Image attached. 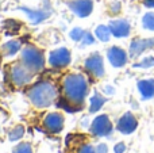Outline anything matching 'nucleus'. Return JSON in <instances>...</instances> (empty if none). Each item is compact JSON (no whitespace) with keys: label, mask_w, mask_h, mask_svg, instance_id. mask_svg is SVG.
<instances>
[{"label":"nucleus","mask_w":154,"mask_h":153,"mask_svg":"<svg viewBox=\"0 0 154 153\" xmlns=\"http://www.w3.org/2000/svg\"><path fill=\"white\" fill-rule=\"evenodd\" d=\"M10 79L12 81V84H15L18 87L26 86L31 81L32 72L22 62H15V64H12V67L10 69Z\"/></svg>","instance_id":"nucleus-4"},{"label":"nucleus","mask_w":154,"mask_h":153,"mask_svg":"<svg viewBox=\"0 0 154 153\" xmlns=\"http://www.w3.org/2000/svg\"><path fill=\"white\" fill-rule=\"evenodd\" d=\"M143 4L149 8H153L154 7V0H143Z\"/></svg>","instance_id":"nucleus-29"},{"label":"nucleus","mask_w":154,"mask_h":153,"mask_svg":"<svg viewBox=\"0 0 154 153\" xmlns=\"http://www.w3.org/2000/svg\"><path fill=\"white\" fill-rule=\"evenodd\" d=\"M70 62V52L66 48L56 49L49 56V64L53 68H65Z\"/></svg>","instance_id":"nucleus-7"},{"label":"nucleus","mask_w":154,"mask_h":153,"mask_svg":"<svg viewBox=\"0 0 154 153\" xmlns=\"http://www.w3.org/2000/svg\"><path fill=\"white\" fill-rule=\"evenodd\" d=\"M12 153H32V148L29 142H20L14 148Z\"/></svg>","instance_id":"nucleus-21"},{"label":"nucleus","mask_w":154,"mask_h":153,"mask_svg":"<svg viewBox=\"0 0 154 153\" xmlns=\"http://www.w3.org/2000/svg\"><path fill=\"white\" fill-rule=\"evenodd\" d=\"M106 103V98L103 96V95H100L97 91H95V94H93V96L91 98V106H89V111L91 113H97L99 110H100L101 107H103V105Z\"/></svg>","instance_id":"nucleus-17"},{"label":"nucleus","mask_w":154,"mask_h":153,"mask_svg":"<svg viewBox=\"0 0 154 153\" xmlns=\"http://www.w3.org/2000/svg\"><path fill=\"white\" fill-rule=\"evenodd\" d=\"M20 50V42L19 41H8L2 46V53L4 56H14Z\"/></svg>","instance_id":"nucleus-16"},{"label":"nucleus","mask_w":154,"mask_h":153,"mask_svg":"<svg viewBox=\"0 0 154 153\" xmlns=\"http://www.w3.org/2000/svg\"><path fill=\"white\" fill-rule=\"evenodd\" d=\"M95 151L96 153H108V148H107L106 144H99L95 148Z\"/></svg>","instance_id":"nucleus-26"},{"label":"nucleus","mask_w":154,"mask_h":153,"mask_svg":"<svg viewBox=\"0 0 154 153\" xmlns=\"http://www.w3.org/2000/svg\"><path fill=\"white\" fill-rule=\"evenodd\" d=\"M137 126H138V121L131 113H126L122 118L118 121L116 129L123 134H131L133 132H135Z\"/></svg>","instance_id":"nucleus-10"},{"label":"nucleus","mask_w":154,"mask_h":153,"mask_svg":"<svg viewBox=\"0 0 154 153\" xmlns=\"http://www.w3.org/2000/svg\"><path fill=\"white\" fill-rule=\"evenodd\" d=\"M125 151H126V145L123 142L116 144V145H115V148H114L115 153H125Z\"/></svg>","instance_id":"nucleus-27"},{"label":"nucleus","mask_w":154,"mask_h":153,"mask_svg":"<svg viewBox=\"0 0 154 153\" xmlns=\"http://www.w3.org/2000/svg\"><path fill=\"white\" fill-rule=\"evenodd\" d=\"M138 89L143 99L153 98L154 96V80L153 79H147V80L138 81Z\"/></svg>","instance_id":"nucleus-15"},{"label":"nucleus","mask_w":154,"mask_h":153,"mask_svg":"<svg viewBox=\"0 0 154 153\" xmlns=\"http://www.w3.org/2000/svg\"><path fill=\"white\" fill-rule=\"evenodd\" d=\"M95 34L101 42H108L109 41V37H111V30H109L108 26H104V24H100V26L96 27L95 30Z\"/></svg>","instance_id":"nucleus-18"},{"label":"nucleus","mask_w":154,"mask_h":153,"mask_svg":"<svg viewBox=\"0 0 154 153\" xmlns=\"http://www.w3.org/2000/svg\"><path fill=\"white\" fill-rule=\"evenodd\" d=\"M112 123L109 121L108 115H99L96 117L95 119L92 121L89 126V130L93 136L96 137H106V136H109L112 133Z\"/></svg>","instance_id":"nucleus-5"},{"label":"nucleus","mask_w":154,"mask_h":153,"mask_svg":"<svg viewBox=\"0 0 154 153\" xmlns=\"http://www.w3.org/2000/svg\"><path fill=\"white\" fill-rule=\"evenodd\" d=\"M77 153H96V151H95V148H93L92 145L85 144V145L80 146V149H79V152Z\"/></svg>","instance_id":"nucleus-25"},{"label":"nucleus","mask_w":154,"mask_h":153,"mask_svg":"<svg viewBox=\"0 0 154 153\" xmlns=\"http://www.w3.org/2000/svg\"><path fill=\"white\" fill-rule=\"evenodd\" d=\"M119 10H120V3L119 2L114 3V4H112V8H111V12L112 14H118L119 12Z\"/></svg>","instance_id":"nucleus-28"},{"label":"nucleus","mask_w":154,"mask_h":153,"mask_svg":"<svg viewBox=\"0 0 154 153\" xmlns=\"http://www.w3.org/2000/svg\"><path fill=\"white\" fill-rule=\"evenodd\" d=\"M81 42H82V45H92V43L95 42V38H93V35L91 34V33L85 31V34H84V37H82Z\"/></svg>","instance_id":"nucleus-24"},{"label":"nucleus","mask_w":154,"mask_h":153,"mask_svg":"<svg viewBox=\"0 0 154 153\" xmlns=\"http://www.w3.org/2000/svg\"><path fill=\"white\" fill-rule=\"evenodd\" d=\"M30 102L38 108H46L57 99V88L50 81H39L27 91Z\"/></svg>","instance_id":"nucleus-2"},{"label":"nucleus","mask_w":154,"mask_h":153,"mask_svg":"<svg viewBox=\"0 0 154 153\" xmlns=\"http://www.w3.org/2000/svg\"><path fill=\"white\" fill-rule=\"evenodd\" d=\"M104 92H106V94H112V92H114V88H111L109 86H107V87H104Z\"/></svg>","instance_id":"nucleus-30"},{"label":"nucleus","mask_w":154,"mask_h":153,"mask_svg":"<svg viewBox=\"0 0 154 153\" xmlns=\"http://www.w3.org/2000/svg\"><path fill=\"white\" fill-rule=\"evenodd\" d=\"M19 10L23 11V12L29 16L30 22L34 24H38V23H41V22L46 20V19L50 16V12L45 11V10H32V8H29V7H20Z\"/></svg>","instance_id":"nucleus-14"},{"label":"nucleus","mask_w":154,"mask_h":153,"mask_svg":"<svg viewBox=\"0 0 154 153\" xmlns=\"http://www.w3.org/2000/svg\"><path fill=\"white\" fill-rule=\"evenodd\" d=\"M134 67L135 68H152V67H154V57H152V56L145 57L141 62L135 64Z\"/></svg>","instance_id":"nucleus-22"},{"label":"nucleus","mask_w":154,"mask_h":153,"mask_svg":"<svg viewBox=\"0 0 154 153\" xmlns=\"http://www.w3.org/2000/svg\"><path fill=\"white\" fill-rule=\"evenodd\" d=\"M142 24L146 30L154 31V14L153 12H147L145 14L143 19H142Z\"/></svg>","instance_id":"nucleus-20"},{"label":"nucleus","mask_w":154,"mask_h":153,"mask_svg":"<svg viewBox=\"0 0 154 153\" xmlns=\"http://www.w3.org/2000/svg\"><path fill=\"white\" fill-rule=\"evenodd\" d=\"M43 127H45L48 132L53 133H60L64 127V117L60 113H50L45 117L43 119Z\"/></svg>","instance_id":"nucleus-8"},{"label":"nucleus","mask_w":154,"mask_h":153,"mask_svg":"<svg viewBox=\"0 0 154 153\" xmlns=\"http://www.w3.org/2000/svg\"><path fill=\"white\" fill-rule=\"evenodd\" d=\"M84 34H85V31L82 29H80V27H75V29L70 31V38H72L73 41H81L82 39V37H84Z\"/></svg>","instance_id":"nucleus-23"},{"label":"nucleus","mask_w":154,"mask_h":153,"mask_svg":"<svg viewBox=\"0 0 154 153\" xmlns=\"http://www.w3.org/2000/svg\"><path fill=\"white\" fill-rule=\"evenodd\" d=\"M109 30H111L112 35L116 38H125L130 34V23L125 19H116V20H111L108 24Z\"/></svg>","instance_id":"nucleus-12"},{"label":"nucleus","mask_w":154,"mask_h":153,"mask_svg":"<svg viewBox=\"0 0 154 153\" xmlns=\"http://www.w3.org/2000/svg\"><path fill=\"white\" fill-rule=\"evenodd\" d=\"M64 88V98L69 100L73 106L81 108V105L84 103L88 94V81L80 73H70L65 76L62 81Z\"/></svg>","instance_id":"nucleus-1"},{"label":"nucleus","mask_w":154,"mask_h":153,"mask_svg":"<svg viewBox=\"0 0 154 153\" xmlns=\"http://www.w3.org/2000/svg\"><path fill=\"white\" fill-rule=\"evenodd\" d=\"M68 5H69L70 11L80 18H87L88 15H91L93 10L92 0H75V2H70Z\"/></svg>","instance_id":"nucleus-9"},{"label":"nucleus","mask_w":154,"mask_h":153,"mask_svg":"<svg viewBox=\"0 0 154 153\" xmlns=\"http://www.w3.org/2000/svg\"><path fill=\"white\" fill-rule=\"evenodd\" d=\"M107 57H108V61L111 62V65L115 68H120L123 65H126V62H127V53L119 46L109 48Z\"/></svg>","instance_id":"nucleus-11"},{"label":"nucleus","mask_w":154,"mask_h":153,"mask_svg":"<svg viewBox=\"0 0 154 153\" xmlns=\"http://www.w3.org/2000/svg\"><path fill=\"white\" fill-rule=\"evenodd\" d=\"M85 69L93 77H101L104 75V64L103 57L99 53H93L85 60Z\"/></svg>","instance_id":"nucleus-6"},{"label":"nucleus","mask_w":154,"mask_h":153,"mask_svg":"<svg viewBox=\"0 0 154 153\" xmlns=\"http://www.w3.org/2000/svg\"><path fill=\"white\" fill-rule=\"evenodd\" d=\"M23 136H24V127L22 126V125L15 126L10 133H8V138H10V141H18V140H20Z\"/></svg>","instance_id":"nucleus-19"},{"label":"nucleus","mask_w":154,"mask_h":153,"mask_svg":"<svg viewBox=\"0 0 154 153\" xmlns=\"http://www.w3.org/2000/svg\"><path fill=\"white\" fill-rule=\"evenodd\" d=\"M20 62L23 65H26L32 73L41 72L43 69V67H45V58H43L42 52L32 45L26 46L22 50Z\"/></svg>","instance_id":"nucleus-3"},{"label":"nucleus","mask_w":154,"mask_h":153,"mask_svg":"<svg viewBox=\"0 0 154 153\" xmlns=\"http://www.w3.org/2000/svg\"><path fill=\"white\" fill-rule=\"evenodd\" d=\"M154 48V38H147V39H134L130 43V56L138 57L147 49Z\"/></svg>","instance_id":"nucleus-13"}]
</instances>
